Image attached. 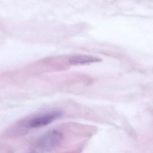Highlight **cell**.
I'll return each instance as SVG.
<instances>
[{
	"mask_svg": "<svg viewBox=\"0 0 153 153\" xmlns=\"http://www.w3.org/2000/svg\"><path fill=\"white\" fill-rule=\"evenodd\" d=\"M63 139L62 132L56 129H52L40 137L38 142V147L41 151L49 152L59 148Z\"/></svg>",
	"mask_w": 153,
	"mask_h": 153,
	"instance_id": "cell-1",
	"label": "cell"
},
{
	"mask_svg": "<svg viewBox=\"0 0 153 153\" xmlns=\"http://www.w3.org/2000/svg\"><path fill=\"white\" fill-rule=\"evenodd\" d=\"M62 115L60 111H54L34 118L30 120L28 126L30 128H39L49 125Z\"/></svg>",
	"mask_w": 153,
	"mask_h": 153,
	"instance_id": "cell-2",
	"label": "cell"
},
{
	"mask_svg": "<svg viewBox=\"0 0 153 153\" xmlns=\"http://www.w3.org/2000/svg\"><path fill=\"white\" fill-rule=\"evenodd\" d=\"M101 59L94 56L87 55H76L72 56L69 60L70 64L73 65L88 64L99 62Z\"/></svg>",
	"mask_w": 153,
	"mask_h": 153,
	"instance_id": "cell-3",
	"label": "cell"
}]
</instances>
